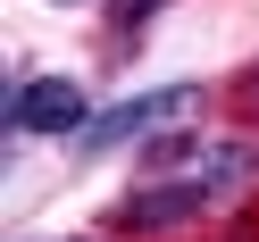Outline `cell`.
<instances>
[{
  "label": "cell",
  "instance_id": "obj_4",
  "mask_svg": "<svg viewBox=\"0 0 259 242\" xmlns=\"http://www.w3.org/2000/svg\"><path fill=\"white\" fill-rule=\"evenodd\" d=\"M109 9H117V25H142V17L159 9V0H109Z\"/></svg>",
  "mask_w": 259,
  "mask_h": 242
},
{
  "label": "cell",
  "instance_id": "obj_2",
  "mask_svg": "<svg viewBox=\"0 0 259 242\" xmlns=\"http://www.w3.org/2000/svg\"><path fill=\"white\" fill-rule=\"evenodd\" d=\"M0 117H9V134H84L92 125L84 117V92H75L67 75H25Z\"/></svg>",
  "mask_w": 259,
  "mask_h": 242
},
{
  "label": "cell",
  "instance_id": "obj_3",
  "mask_svg": "<svg viewBox=\"0 0 259 242\" xmlns=\"http://www.w3.org/2000/svg\"><path fill=\"white\" fill-rule=\"evenodd\" d=\"M209 175H176V184H142L134 201L117 209V225H134V234H167V225H184V217H201L209 209Z\"/></svg>",
  "mask_w": 259,
  "mask_h": 242
},
{
  "label": "cell",
  "instance_id": "obj_5",
  "mask_svg": "<svg viewBox=\"0 0 259 242\" xmlns=\"http://www.w3.org/2000/svg\"><path fill=\"white\" fill-rule=\"evenodd\" d=\"M234 242H259V209H251V217H242V225H234Z\"/></svg>",
  "mask_w": 259,
  "mask_h": 242
},
{
  "label": "cell",
  "instance_id": "obj_6",
  "mask_svg": "<svg viewBox=\"0 0 259 242\" xmlns=\"http://www.w3.org/2000/svg\"><path fill=\"white\" fill-rule=\"evenodd\" d=\"M59 9H67V0H59Z\"/></svg>",
  "mask_w": 259,
  "mask_h": 242
},
{
  "label": "cell",
  "instance_id": "obj_1",
  "mask_svg": "<svg viewBox=\"0 0 259 242\" xmlns=\"http://www.w3.org/2000/svg\"><path fill=\"white\" fill-rule=\"evenodd\" d=\"M192 109H201V84H167V92H142V101H117V109H101V117L84 125V151H117V142L151 134V125L192 117Z\"/></svg>",
  "mask_w": 259,
  "mask_h": 242
}]
</instances>
